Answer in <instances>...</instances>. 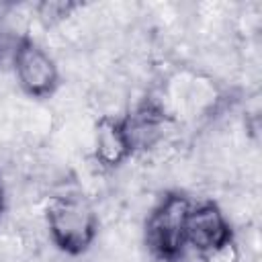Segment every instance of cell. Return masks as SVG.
<instances>
[{
	"label": "cell",
	"mask_w": 262,
	"mask_h": 262,
	"mask_svg": "<svg viewBox=\"0 0 262 262\" xmlns=\"http://www.w3.org/2000/svg\"><path fill=\"white\" fill-rule=\"evenodd\" d=\"M47 227L53 244L72 256L90 248L96 237L98 219L92 205L76 192L57 194L47 205Z\"/></svg>",
	"instance_id": "cell-1"
},
{
	"label": "cell",
	"mask_w": 262,
	"mask_h": 262,
	"mask_svg": "<svg viewBox=\"0 0 262 262\" xmlns=\"http://www.w3.org/2000/svg\"><path fill=\"white\" fill-rule=\"evenodd\" d=\"M190 201L180 192H168L149 213L145 244L162 262H176L186 246V217Z\"/></svg>",
	"instance_id": "cell-2"
},
{
	"label": "cell",
	"mask_w": 262,
	"mask_h": 262,
	"mask_svg": "<svg viewBox=\"0 0 262 262\" xmlns=\"http://www.w3.org/2000/svg\"><path fill=\"white\" fill-rule=\"evenodd\" d=\"M12 61L16 80L29 96L43 98L53 94L59 82V74L55 61L43 47H39L29 37H20L12 49Z\"/></svg>",
	"instance_id": "cell-3"
},
{
	"label": "cell",
	"mask_w": 262,
	"mask_h": 262,
	"mask_svg": "<svg viewBox=\"0 0 262 262\" xmlns=\"http://www.w3.org/2000/svg\"><path fill=\"white\" fill-rule=\"evenodd\" d=\"M186 244L201 254H219L231 244V227L215 203L190 207L186 217Z\"/></svg>",
	"instance_id": "cell-4"
},
{
	"label": "cell",
	"mask_w": 262,
	"mask_h": 262,
	"mask_svg": "<svg viewBox=\"0 0 262 262\" xmlns=\"http://www.w3.org/2000/svg\"><path fill=\"white\" fill-rule=\"evenodd\" d=\"M125 139L131 154L147 151L160 143L166 129V113L154 100H143L125 119H121Z\"/></svg>",
	"instance_id": "cell-5"
},
{
	"label": "cell",
	"mask_w": 262,
	"mask_h": 262,
	"mask_svg": "<svg viewBox=\"0 0 262 262\" xmlns=\"http://www.w3.org/2000/svg\"><path fill=\"white\" fill-rule=\"evenodd\" d=\"M94 151H96V160L106 168H115L131 156V149H129V143L125 139L119 119L102 117L96 123Z\"/></svg>",
	"instance_id": "cell-6"
},
{
	"label": "cell",
	"mask_w": 262,
	"mask_h": 262,
	"mask_svg": "<svg viewBox=\"0 0 262 262\" xmlns=\"http://www.w3.org/2000/svg\"><path fill=\"white\" fill-rule=\"evenodd\" d=\"M4 209V186H2V180H0V213Z\"/></svg>",
	"instance_id": "cell-7"
}]
</instances>
